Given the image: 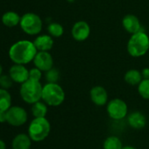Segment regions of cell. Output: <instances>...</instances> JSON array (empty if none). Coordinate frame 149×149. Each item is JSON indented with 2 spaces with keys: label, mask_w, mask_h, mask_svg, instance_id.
<instances>
[{
  "label": "cell",
  "mask_w": 149,
  "mask_h": 149,
  "mask_svg": "<svg viewBox=\"0 0 149 149\" xmlns=\"http://www.w3.org/2000/svg\"><path fill=\"white\" fill-rule=\"evenodd\" d=\"M122 149H137L133 146H123Z\"/></svg>",
  "instance_id": "obj_30"
},
{
  "label": "cell",
  "mask_w": 149,
  "mask_h": 149,
  "mask_svg": "<svg viewBox=\"0 0 149 149\" xmlns=\"http://www.w3.org/2000/svg\"><path fill=\"white\" fill-rule=\"evenodd\" d=\"M127 121L129 125L136 130L139 129H142L146 126V118L145 117V115L139 111H133L132 112L128 118H127Z\"/></svg>",
  "instance_id": "obj_14"
},
{
  "label": "cell",
  "mask_w": 149,
  "mask_h": 149,
  "mask_svg": "<svg viewBox=\"0 0 149 149\" xmlns=\"http://www.w3.org/2000/svg\"><path fill=\"white\" fill-rule=\"evenodd\" d=\"M12 146L13 149H30L31 138L24 133L19 134L13 139Z\"/></svg>",
  "instance_id": "obj_16"
},
{
  "label": "cell",
  "mask_w": 149,
  "mask_h": 149,
  "mask_svg": "<svg viewBox=\"0 0 149 149\" xmlns=\"http://www.w3.org/2000/svg\"><path fill=\"white\" fill-rule=\"evenodd\" d=\"M122 25L124 29L132 34H134L136 33L141 32V24L139 20V19L132 14H127L123 18Z\"/></svg>",
  "instance_id": "obj_12"
},
{
  "label": "cell",
  "mask_w": 149,
  "mask_h": 149,
  "mask_svg": "<svg viewBox=\"0 0 149 149\" xmlns=\"http://www.w3.org/2000/svg\"><path fill=\"white\" fill-rule=\"evenodd\" d=\"M12 105V97L10 93L3 88H0V111H6Z\"/></svg>",
  "instance_id": "obj_19"
},
{
  "label": "cell",
  "mask_w": 149,
  "mask_h": 149,
  "mask_svg": "<svg viewBox=\"0 0 149 149\" xmlns=\"http://www.w3.org/2000/svg\"><path fill=\"white\" fill-rule=\"evenodd\" d=\"M43 86L40 81L26 80L20 87V96L27 104H34L42 98Z\"/></svg>",
  "instance_id": "obj_3"
},
{
  "label": "cell",
  "mask_w": 149,
  "mask_h": 149,
  "mask_svg": "<svg viewBox=\"0 0 149 149\" xmlns=\"http://www.w3.org/2000/svg\"><path fill=\"white\" fill-rule=\"evenodd\" d=\"M91 101L97 106L106 104L108 101V94L106 90L102 86H95L90 91Z\"/></svg>",
  "instance_id": "obj_13"
},
{
  "label": "cell",
  "mask_w": 149,
  "mask_h": 149,
  "mask_svg": "<svg viewBox=\"0 0 149 149\" xmlns=\"http://www.w3.org/2000/svg\"><path fill=\"white\" fill-rule=\"evenodd\" d=\"M59 71L55 68H51L46 72V79L48 83H57L59 80Z\"/></svg>",
  "instance_id": "obj_24"
},
{
  "label": "cell",
  "mask_w": 149,
  "mask_h": 149,
  "mask_svg": "<svg viewBox=\"0 0 149 149\" xmlns=\"http://www.w3.org/2000/svg\"><path fill=\"white\" fill-rule=\"evenodd\" d=\"M33 63L36 68L41 71L47 72L53 68L54 60L48 51H39L33 59Z\"/></svg>",
  "instance_id": "obj_9"
},
{
  "label": "cell",
  "mask_w": 149,
  "mask_h": 149,
  "mask_svg": "<svg viewBox=\"0 0 149 149\" xmlns=\"http://www.w3.org/2000/svg\"><path fill=\"white\" fill-rule=\"evenodd\" d=\"M126 103L120 98H114L107 104V113L114 120H121L127 115Z\"/></svg>",
  "instance_id": "obj_7"
},
{
  "label": "cell",
  "mask_w": 149,
  "mask_h": 149,
  "mask_svg": "<svg viewBox=\"0 0 149 149\" xmlns=\"http://www.w3.org/2000/svg\"><path fill=\"white\" fill-rule=\"evenodd\" d=\"M2 71H3V68H2L1 64H0V76H1V74H2Z\"/></svg>",
  "instance_id": "obj_31"
},
{
  "label": "cell",
  "mask_w": 149,
  "mask_h": 149,
  "mask_svg": "<svg viewBox=\"0 0 149 149\" xmlns=\"http://www.w3.org/2000/svg\"><path fill=\"white\" fill-rule=\"evenodd\" d=\"M9 74L15 83L23 84L29 79V70L23 64H14L9 70Z\"/></svg>",
  "instance_id": "obj_11"
},
{
  "label": "cell",
  "mask_w": 149,
  "mask_h": 149,
  "mask_svg": "<svg viewBox=\"0 0 149 149\" xmlns=\"http://www.w3.org/2000/svg\"><path fill=\"white\" fill-rule=\"evenodd\" d=\"M50 123L46 118H35L28 127V133L32 140L40 142L50 133Z\"/></svg>",
  "instance_id": "obj_5"
},
{
  "label": "cell",
  "mask_w": 149,
  "mask_h": 149,
  "mask_svg": "<svg viewBox=\"0 0 149 149\" xmlns=\"http://www.w3.org/2000/svg\"><path fill=\"white\" fill-rule=\"evenodd\" d=\"M6 143L2 139H0V149H6Z\"/></svg>",
  "instance_id": "obj_29"
},
{
  "label": "cell",
  "mask_w": 149,
  "mask_h": 149,
  "mask_svg": "<svg viewBox=\"0 0 149 149\" xmlns=\"http://www.w3.org/2000/svg\"><path fill=\"white\" fill-rule=\"evenodd\" d=\"M68 2H74V0H68Z\"/></svg>",
  "instance_id": "obj_32"
},
{
  "label": "cell",
  "mask_w": 149,
  "mask_h": 149,
  "mask_svg": "<svg viewBox=\"0 0 149 149\" xmlns=\"http://www.w3.org/2000/svg\"><path fill=\"white\" fill-rule=\"evenodd\" d=\"M20 27L21 29L29 35H36L41 32L42 29V20L39 15L28 13L24 14L20 19Z\"/></svg>",
  "instance_id": "obj_6"
},
{
  "label": "cell",
  "mask_w": 149,
  "mask_h": 149,
  "mask_svg": "<svg viewBox=\"0 0 149 149\" xmlns=\"http://www.w3.org/2000/svg\"><path fill=\"white\" fill-rule=\"evenodd\" d=\"M43 101L50 106H59L65 100V92L57 83H47L43 86Z\"/></svg>",
  "instance_id": "obj_4"
},
{
  "label": "cell",
  "mask_w": 149,
  "mask_h": 149,
  "mask_svg": "<svg viewBox=\"0 0 149 149\" xmlns=\"http://www.w3.org/2000/svg\"><path fill=\"white\" fill-rule=\"evenodd\" d=\"M47 32H48L49 35H51L52 37L60 38L64 33V28H63V26L61 24L53 22V23L48 25Z\"/></svg>",
  "instance_id": "obj_22"
},
{
  "label": "cell",
  "mask_w": 149,
  "mask_h": 149,
  "mask_svg": "<svg viewBox=\"0 0 149 149\" xmlns=\"http://www.w3.org/2000/svg\"><path fill=\"white\" fill-rule=\"evenodd\" d=\"M47 112V107L45 102L42 103L40 101H38L33 104L32 113L34 116V118H45Z\"/></svg>",
  "instance_id": "obj_21"
},
{
  "label": "cell",
  "mask_w": 149,
  "mask_h": 149,
  "mask_svg": "<svg viewBox=\"0 0 149 149\" xmlns=\"http://www.w3.org/2000/svg\"><path fill=\"white\" fill-rule=\"evenodd\" d=\"M38 50L33 42L29 40H19L14 43L10 50V59L16 64H27L33 61Z\"/></svg>",
  "instance_id": "obj_1"
},
{
  "label": "cell",
  "mask_w": 149,
  "mask_h": 149,
  "mask_svg": "<svg viewBox=\"0 0 149 149\" xmlns=\"http://www.w3.org/2000/svg\"><path fill=\"white\" fill-rule=\"evenodd\" d=\"M27 120L26 110L19 106H11L6 111V122L13 126H20Z\"/></svg>",
  "instance_id": "obj_8"
},
{
  "label": "cell",
  "mask_w": 149,
  "mask_h": 149,
  "mask_svg": "<svg viewBox=\"0 0 149 149\" xmlns=\"http://www.w3.org/2000/svg\"><path fill=\"white\" fill-rule=\"evenodd\" d=\"M149 50V37L143 31L131 36L127 43V51L132 57H141Z\"/></svg>",
  "instance_id": "obj_2"
},
{
  "label": "cell",
  "mask_w": 149,
  "mask_h": 149,
  "mask_svg": "<svg viewBox=\"0 0 149 149\" xmlns=\"http://www.w3.org/2000/svg\"><path fill=\"white\" fill-rule=\"evenodd\" d=\"M33 44L38 51H49L54 46V40L51 35L43 34L38 36L34 40Z\"/></svg>",
  "instance_id": "obj_15"
},
{
  "label": "cell",
  "mask_w": 149,
  "mask_h": 149,
  "mask_svg": "<svg viewBox=\"0 0 149 149\" xmlns=\"http://www.w3.org/2000/svg\"><path fill=\"white\" fill-rule=\"evenodd\" d=\"M124 79L126 84L134 86V85H139V84L142 81L143 78L140 71L137 69H130L125 74Z\"/></svg>",
  "instance_id": "obj_17"
},
{
  "label": "cell",
  "mask_w": 149,
  "mask_h": 149,
  "mask_svg": "<svg viewBox=\"0 0 149 149\" xmlns=\"http://www.w3.org/2000/svg\"><path fill=\"white\" fill-rule=\"evenodd\" d=\"M142 78L143 79H149V68H145L141 71Z\"/></svg>",
  "instance_id": "obj_27"
},
{
  "label": "cell",
  "mask_w": 149,
  "mask_h": 149,
  "mask_svg": "<svg viewBox=\"0 0 149 149\" xmlns=\"http://www.w3.org/2000/svg\"><path fill=\"white\" fill-rule=\"evenodd\" d=\"M103 147L104 149H122L123 145L120 139L116 136H110L104 139Z\"/></svg>",
  "instance_id": "obj_20"
},
{
  "label": "cell",
  "mask_w": 149,
  "mask_h": 149,
  "mask_svg": "<svg viewBox=\"0 0 149 149\" xmlns=\"http://www.w3.org/2000/svg\"><path fill=\"white\" fill-rule=\"evenodd\" d=\"M72 37L77 41H84L87 40L91 34V27L85 21H78L74 24L71 29Z\"/></svg>",
  "instance_id": "obj_10"
},
{
  "label": "cell",
  "mask_w": 149,
  "mask_h": 149,
  "mask_svg": "<svg viewBox=\"0 0 149 149\" xmlns=\"http://www.w3.org/2000/svg\"><path fill=\"white\" fill-rule=\"evenodd\" d=\"M20 17L15 12H7L2 16V23L8 27H14L20 23Z\"/></svg>",
  "instance_id": "obj_18"
},
{
  "label": "cell",
  "mask_w": 149,
  "mask_h": 149,
  "mask_svg": "<svg viewBox=\"0 0 149 149\" xmlns=\"http://www.w3.org/2000/svg\"><path fill=\"white\" fill-rule=\"evenodd\" d=\"M138 92L144 99H149V79H142L138 85Z\"/></svg>",
  "instance_id": "obj_23"
},
{
  "label": "cell",
  "mask_w": 149,
  "mask_h": 149,
  "mask_svg": "<svg viewBox=\"0 0 149 149\" xmlns=\"http://www.w3.org/2000/svg\"><path fill=\"white\" fill-rule=\"evenodd\" d=\"M6 121V111H0V123Z\"/></svg>",
  "instance_id": "obj_28"
},
{
  "label": "cell",
  "mask_w": 149,
  "mask_h": 149,
  "mask_svg": "<svg viewBox=\"0 0 149 149\" xmlns=\"http://www.w3.org/2000/svg\"><path fill=\"white\" fill-rule=\"evenodd\" d=\"M42 77V71L39 69L38 68H33L29 70V79L35 80V81H40Z\"/></svg>",
  "instance_id": "obj_26"
},
{
  "label": "cell",
  "mask_w": 149,
  "mask_h": 149,
  "mask_svg": "<svg viewBox=\"0 0 149 149\" xmlns=\"http://www.w3.org/2000/svg\"><path fill=\"white\" fill-rule=\"evenodd\" d=\"M13 80L10 77V74H1L0 76V87L3 89H9L13 86Z\"/></svg>",
  "instance_id": "obj_25"
}]
</instances>
